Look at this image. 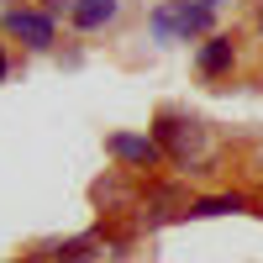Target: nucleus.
Wrapping results in <instances>:
<instances>
[{
	"label": "nucleus",
	"mask_w": 263,
	"mask_h": 263,
	"mask_svg": "<svg viewBox=\"0 0 263 263\" xmlns=\"http://www.w3.org/2000/svg\"><path fill=\"white\" fill-rule=\"evenodd\" d=\"M211 6H190V0H174V6L153 11V37L174 42V37H195V32H211Z\"/></svg>",
	"instance_id": "nucleus-1"
},
{
	"label": "nucleus",
	"mask_w": 263,
	"mask_h": 263,
	"mask_svg": "<svg viewBox=\"0 0 263 263\" xmlns=\"http://www.w3.org/2000/svg\"><path fill=\"white\" fill-rule=\"evenodd\" d=\"M153 137H158V147L174 153L179 163H190V153H200V142H205V137H200V126L184 121V116H174V111L158 116V132H153Z\"/></svg>",
	"instance_id": "nucleus-2"
},
{
	"label": "nucleus",
	"mask_w": 263,
	"mask_h": 263,
	"mask_svg": "<svg viewBox=\"0 0 263 263\" xmlns=\"http://www.w3.org/2000/svg\"><path fill=\"white\" fill-rule=\"evenodd\" d=\"M105 153L121 158V163H132V168H153L163 158L158 137H137V132H111V137H105Z\"/></svg>",
	"instance_id": "nucleus-3"
},
{
	"label": "nucleus",
	"mask_w": 263,
	"mask_h": 263,
	"mask_svg": "<svg viewBox=\"0 0 263 263\" xmlns=\"http://www.w3.org/2000/svg\"><path fill=\"white\" fill-rule=\"evenodd\" d=\"M6 32L21 37L27 48H48L53 42V16H42V11H6Z\"/></svg>",
	"instance_id": "nucleus-4"
},
{
	"label": "nucleus",
	"mask_w": 263,
	"mask_h": 263,
	"mask_svg": "<svg viewBox=\"0 0 263 263\" xmlns=\"http://www.w3.org/2000/svg\"><path fill=\"white\" fill-rule=\"evenodd\" d=\"M116 11H121V0H74L69 21H74L79 32H100L105 21H116Z\"/></svg>",
	"instance_id": "nucleus-5"
},
{
	"label": "nucleus",
	"mask_w": 263,
	"mask_h": 263,
	"mask_svg": "<svg viewBox=\"0 0 263 263\" xmlns=\"http://www.w3.org/2000/svg\"><path fill=\"white\" fill-rule=\"evenodd\" d=\"M190 195L184 190H174V184H163V190H147V221H168V216H190Z\"/></svg>",
	"instance_id": "nucleus-6"
},
{
	"label": "nucleus",
	"mask_w": 263,
	"mask_h": 263,
	"mask_svg": "<svg viewBox=\"0 0 263 263\" xmlns=\"http://www.w3.org/2000/svg\"><path fill=\"white\" fill-rule=\"evenodd\" d=\"M58 263H100V237H69V242H53Z\"/></svg>",
	"instance_id": "nucleus-7"
},
{
	"label": "nucleus",
	"mask_w": 263,
	"mask_h": 263,
	"mask_svg": "<svg viewBox=\"0 0 263 263\" xmlns=\"http://www.w3.org/2000/svg\"><path fill=\"white\" fill-rule=\"evenodd\" d=\"M237 211H248L242 195H205V200L190 205V216H237Z\"/></svg>",
	"instance_id": "nucleus-8"
},
{
	"label": "nucleus",
	"mask_w": 263,
	"mask_h": 263,
	"mask_svg": "<svg viewBox=\"0 0 263 263\" xmlns=\"http://www.w3.org/2000/svg\"><path fill=\"white\" fill-rule=\"evenodd\" d=\"M227 69H232V42L227 37L205 42V48H200V74H227Z\"/></svg>",
	"instance_id": "nucleus-9"
},
{
	"label": "nucleus",
	"mask_w": 263,
	"mask_h": 263,
	"mask_svg": "<svg viewBox=\"0 0 263 263\" xmlns=\"http://www.w3.org/2000/svg\"><path fill=\"white\" fill-rule=\"evenodd\" d=\"M63 6H74V0H42V16H58Z\"/></svg>",
	"instance_id": "nucleus-10"
},
{
	"label": "nucleus",
	"mask_w": 263,
	"mask_h": 263,
	"mask_svg": "<svg viewBox=\"0 0 263 263\" xmlns=\"http://www.w3.org/2000/svg\"><path fill=\"white\" fill-rule=\"evenodd\" d=\"M0 79H6V53H0Z\"/></svg>",
	"instance_id": "nucleus-11"
},
{
	"label": "nucleus",
	"mask_w": 263,
	"mask_h": 263,
	"mask_svg": "<svg viewBox=\"0 0 263 263\" xmlns=\"http://www.w3.org/2000/svg\"><path fill=\"white\" fill-rule=\"evenodd\" d=\"M195 6H211V0H195Z\"/></svg>",
	"instance_id": "nucleus-12"
}]
</instances>
